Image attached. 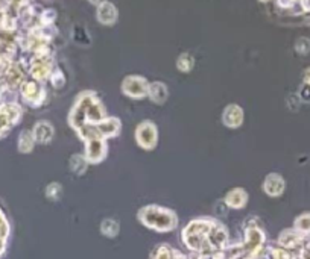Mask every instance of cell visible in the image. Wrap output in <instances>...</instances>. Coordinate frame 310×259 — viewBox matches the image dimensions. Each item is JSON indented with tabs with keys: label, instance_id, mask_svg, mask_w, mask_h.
<instances>
[{
	"label": "cell",
	"instance_id": "3",
	"mask_svg": "<svg viewBox=\"0 0 310 259\" xmlns=\"http://www.w3.org/2000/svg\"><path fill=\"white\" fill-rule=\"evenodd\" d=\"M297 227L304 230V232H310V215H306V217H301L297 220Z\"/></svg>",
	"mask_w": 310,
	"mask_h": 259
},
{
	"label": "cell",
	"instance_id": "6",
	"mask_svg": "<svg viewBox=\"0 0 310 259\" xmlns=\"http://www.w3.org/2000/svg\"><path fill=\"white\" fill-rule=\"evenodd\" d=\"M92 2H95V3H99V2H103V0H92Z\"/></svg>",
	"mask_w": 310,
	"mask_h": 259
},
{
	"label": "cell",
	"instance_id": "2",
	"mask_svg": "<svg viewBox=\"0 0 310 259\" xmlns=\"http://www.w3.org/2000/svg\"><path fill=\"white\" fill-rule=\"evenodd\" d=\"M192 65H193V59H192L189 55H184V56H181V58L178 59V68H181V70H184V71L190 70Z\"/></svg>",
	"mask_w": 310,
	"mask_h": 259
},
{
	"label": "cell",
	"instance_id": "5",
	"mask_svg": "<svg viewBox=\"0 0 310 259\" xmlns=\"http://www.w3.org/2000/svg\"><path fill=\"white\" fill-rule=\"evenodd\" d=\"M278 2H280V5H281V6H287L290 0H278Z\"/></svg>",
	"mask_w": 310,
	"mask_h": 259
},
{
	"label": "cell",
	"instance_id": "7",
	"mask_svg": "<svg viewBox=\"0 0 310 259\" xmlns=\"http://www.w3.org/2000/svg\"><path fill=\"white\" fill-rule=\"evenodd\" d=\"M262 2H268V0H262Z\"/></svg>",
	"mask_w": 310,
	"mask_h": 259
},
{
	"label": "cell",
	"instance_id": "1",
	"mask_svg": "<svg viewBox=\"0 0 310 259\" xmlns=\"http://www.w3.org/2000/svg\"><path fill=\"white\" fill-rule=\"evenodd\" d=\"M98 17L102 23H113L116 20V9L111 3H103L98 11Z\"/></svg>",
	"mask_w": 310,
	"mask_h": 259
},
{
	"label": "cell",
	"instance_id": "4",
	"mask_svg": "<svg viewBox=\"0 0 310 259\" xmlns=\"http://www.w3.org/2000/svg\"><path fill=\"white\" fill-rule=\"evenodd\" d=\"M53 15H55V12H53V11L46 12V14H44V22H52V20H53Z\"/></svg>",
	"mask_w": 310,
	"mask_h": 259
}]
</instances>
